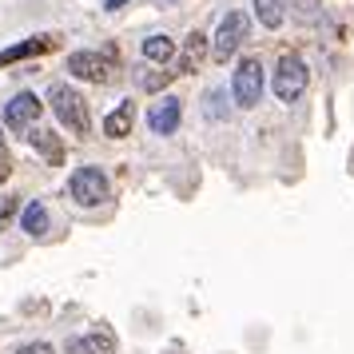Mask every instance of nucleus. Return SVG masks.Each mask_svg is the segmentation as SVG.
Returning a JSON list of instances; mask_svg holds the SVG:
<instances>
[{
  "instance_id": "1",
  "label": "nucleus",
  "mask_w": 354,
  "mask_h": 354,
  "mask_svg": "<svg viewBox=\"0 0 354 354\" xmlns=\"http://www.w3.org/2000/svg\"><path fill=\"white\" fill-rule=\"evenodd\" d=\"M48 104H52V112H56V120H60L72 136H88V131H92V112H88L84 96L72 84H52Z\"/></svg>"
},
{
  "instance_id": "2",
  "label": "nucleus",
  "mask_w": 354,
  "mask_h": 354,
  "mask_svg": "<svg viewBox=\"0 0 354 354\" xmlns=\"http://www.w3.org/2000/svg\"><path fill=\"white\" fill-rule=\"evenodd\" d=\"M306 80H310L306 64L295 52H283L279 64H274V96L283 100V104H290V100H299L306 92Z\"/></svg>"
},
{
  "instance_id": "3",
  "label": "nucleus",
  "mask_w": 354,
  "mask_h": 354,
  "mask_svg": "<svg viewBox=\"0 0 354 354\" xmlns=\"http://www.w3.org/2000/svg\"><path fill=\"white\" fill-rule=\"evenodd\" d=\"M108 176L100 171V167H76L72 179H68V195L80 203V207H100L104 199H108Z\"/></svg>"
},
{
  "instance_id": "4",
  "label": "nucleus",
  "mask_w": 354,
  "mask_h": 354,
  "mask_svg": "<svg viewBox=\"0 0 354 354\" xmlns=\"http://www.w3.org/2000/svg\"><path fill=\"white\" fill-rule=\"evenodd\" d=\"M231 96H235L239 108H255L259 100H263V64H259L255 56L239 60L235 76H231Z\"/></svg>"
},
{
  "instance_id": "5",
  "label": "nucleus",
  "mask_w": 354,
  "mask_h": 354,
  "mask_svg": "<svg viewBox=\"0 0 354 354\" xmlns=\"http://www.w3.org/2000/svg\"><path fill=\"white\" fill-rule=\"evenodd\" d=\"M68 72L80 76V80H92V84H108L115 76V52L108 48L104 56L100 52H72L68 56Z\"/></svg>"
},
{
  "instance_id": "6",
  "label": "nucleus",
  "mask_w": 354,
  "mask_h": 354,
  "mask_svg": "<svg viewBox=\"0 0 354 354\" xmlns=\"http://www.w3.org/2000/svg\"><path fill=\"white\" fill-rule=\"evenodd\" d=\"M247 32H251V20L243 17V12H227L223 24H219V32H215V60L227 64L239 52V44L247 40Z\"/></svg>"
},
{
  "instance_id": "7",
  "label": "nucleus",
  "mask_w": 354,
  "mask_h": 354,
  "mask_svg": "<svg viewBox=\"0 0 354 354\" xmlns=\"http://www.w3.org/2000/svg\"><path fill=\"white\" fill-rule=\"evenodd\" d=\"M56 48H60V36H56V32L28 36V40H20V44H12V48L0 52V68L20 64V60H32V56H44V52H56Z\"/></svg>"
},
{
  "instance_id": "8",
  "label": "nucleus",
  "mask_w": 354,
  "mask_h": 354,
  "mask_svg": "<svg viewBox=\"0 0 354 354\" xmlns=\"http://www.w3.org/2000/svg\"><path fill=\"white\" fill-rule=\"evenodd\" d=\"M40 112H44V104H40L32 92H20V96H12L4 104V124L12 131H28L36 120H40Z\"/></svg>"
},
{
  "instance_id": "9",
  "label": "nucleus",
  "mask_w": 354,
  "mask_h": 354,
  "mask_svg": "<svg viewBox=\"0 0 354 354\" xmlns=\"http://www.w3.org/2000/svg\"><path fill=\"white\" fill-rule=\"evenodd\" d=\"M179 120H183V108H179L176 96H163L160 104H151V112H147V124L156 136H171L179 128Z\"/></svg>"
},
{
  "instance_id": "10",
  "label": "nucleus",
  "mask_w": 354,
  "mask_h": 354,
  "mask_svg": "<svg viewBox=\"0 0 354 354\" xmlns=\"http://www.w3.org/2000/svg\"><path fill=\"white\" fill-rule=\"evenodd\" d=\"M28 144H32L36 151L52 163V167H60V163H64V144H60V136H56V131L36 128V124H32V128H28Z\"/></svg>"
},
{
  "instance_id": "11",
  "label": "nucleus",
  "mask_w": 354,
  "mask_h": 354,
  "mask_svg": "<svg viewBox=\"0 0 354 354\" xmlns=\"http://www.w3.org/2000/svg\"><path fill=\"white\" fill-rule=\"evenodd\" d=\"M68 354H115V335L112 330H92L68 342Z\"/></svg>"
},
{
  "instance_id": "12",
  "label": "nucleus",
  "mask_w": 354,
  "mask_h": 354,
  "mask_svg": "<svg viewBox=\"0 0 354 354\" xmlns=\"http://www.w3.org/2000/svg\"><path fill=\"white\" fill-rule=\"evenodd\" d=\"M131 124H136V104L131 100H120L115 112H108V120H104V136L108 140H124L131 131Z\"/></svg>"
},
{
  "instance_id": "13",
  "label": "nucleus",
  "mask_w": 354,
  "mask_h": 354,
  "mask_svg": "<svg viewBox=\"0 0 354 354\" xmlns=\"http://www.w3.org/2000/svg\"><path fill=\"white\" fill-rule=\"evenodd\" d=\"M20 231H28L32 239H40V235L48 231V207H44L40 199H32L28 207L20 211Z\"/></svg>"
},
{
  "instance_id": "14",
  "label": "nucleus",
  "mask_w": 354,
  "mask_h": 354,
  "mask_svg": "<svg viewBox=\"0 0 354 354\" xmlns=\"http://www.w3.org/2000/svg\"><path fill=\"white\" fill-rule=\"evenodd\" d=\"M203 56H207V36H203V32H192V36H187V48H183V56H179L176 76H179V72H192V68L199 64Z\"/></svg>"
},
{
  "instance_id": "15",
  "label": "nucleus",
  "mask_w": 354,
  "mask_h": 354,
  "mask_svg": "<svg viewBox=\"0 0 354 354\" xmlns=\"http://www.w3.org/2000/svg\"><path fill=\"white\" fill-rule=\"evenodd\" d=\"M255 17L263 28H279L287 17V0H255Z\"/></svg>"
},
{
  "instance_id": "16",
  "label": "nucleus",
  "mask_w": 354,
  "mask_h": 354,
  "mask_svg": "<svg viewBox=\"0 0 354 354\" xmlns=\"http://www.w3.org/2000/svg\"><path fill=\"white\" fill-rule=\"evenodd\" d=\"M144 56L147 60H156V64H167V60L176 56V40H171V36H147L144 40Z\"/></svg>"
},
{
  "instance_id": "17",
  "label": "nucleus",
  "mask_w": 354,
  "mask_h": 354,
  "mask_svg": "<svg viewBox=\"0 0 354 354\" xmlns=\"http://www.w3.org/2000/svg\"><path fill=\"white\" fill-rule=\"evenodd\" d=\"M171 80H176V72H147L140 84H144V92H160V88H167Z\"/></svg>"
},
{
  "instance_id": "18",
  "label": "nucleus",
  "mask_w": 354,
  "mask_h": 354,
  "mask_svg": "<svg viewBox=\"0 0 354 354\" xmlns=\"http://www.w3.org/2000/svg\"><path fill=\"white\" fill-rule=\"evenodd\" d=\"M17 195H4V199H0V231H4V223H8V219H12V215H17Z\"/></svg>"
},
{
  "instance_id": "19",
  "label": "nucleus",
  "mask_w": 354,
  "mask_h": 354,
  "mask_svg": "<svg viewBox=\"0 0 354 354\" xmlns=\"http://www.w3.org/2000/svg\"><path fill=\"white\" fill-rule=\"evenodd\" d=\"M12 176V156H8V147H4V136H0V183Z\"/></svg>"
},
{
  "instance_id": "20",
  "label": "nucleus",
  "mask_w": 354,
  "mask_h": 354,
  "mask_svg": "<svg viewBox=\"0 0 354 354\" xmlns=\"http://www.w3.org/2000/svg\"><path fill=\"white\" fill-rule=\"evenodd\" d=\"M17 354H56V351H52V342H24Z\"/></svg>"
},
{
  "instance_id": "21",
  "label": "nucleus",
  "mask_w": 354,
  "mask_h": 354,
  "mask_svg": "<svg viewBox=\"0 0 354 354\" xmlns=\"http://www.w3.org/2000/svg\"><path fill=\"white\" fill-rule=\"evenodd\" d=\"M104 8H108V12H120V8H128V0H108Z\"/></svg>"
},
{
  "instance_id": "22",
  "label": "nucleus",
  "mask_w": 354,
  "mask_h": 354,
  "mask_svg": "<svg viewBox=\"0 0 354 354\" xmlns=\"http://www.w3.org/2000/svg\"><path fill=\"white\" fill-rule=\"evenodd\" d=\"M346 163H351V176H354V147H351V160H346Z\"/></svg>"
}]
</instances>
